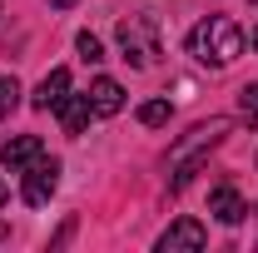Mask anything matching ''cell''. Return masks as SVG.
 <instances>
[{
    "label": "cell",
    "instance_id": "6da1fadb",
    "mask_svg": "<svg viewBox=\"0 0 258 253\" xmlns=\"http://www.w3.org/2000/svg\"><path fill=\"white\" fill-rule=\"evenodd\" d=\"M189 55L199 65H209V70H228V65L243 55V30H238V20H228V15L199 20L189 30Z\"/></svg>",
    "mask_w": 258,
    "mask_h": 253
},
{
    "label": "cell",
    "instance_id": "7a4b0ae2",
    "mask_svg": "<svg viewBox=\"0 0 258 253\" xmlns=\"http://www.w3.org/2000/svg\"><path fill=\"white\" fill-rule=\"evenodd\" d=\"M228 129H233V119H224V114H219V119H204V124H194L189 134H184V139L169 149V169H174L169 189L179 194L184 184H189V179H194V169L204 164V154H209V149H219V144L228 139Z\"/></svg>",
    "mask_w": 258,
    "mask_h": 253
},
{
    "label": "cell",
    "instance_id": "3957f363",
    "mask_svg": "<svg viewBox=\"0 0 258 253\" xmlns=\"http://www.w3.org/2000/svg\"><path fill=\"white\" fill-rule=\"evenodd\" d=\"M119 50H124V60L134 65V70H149V65L159 60V20L154 15H129V20H119Z\"/></svg>",
    "mask_w": 258,
    "mask_h": 253
},
{
    "label": "cell",
    "instance_id": "277c9868",
    "mask_svg": "<svg viewBox=\"0 0 258 253\" xmlns=\"http://www.w3.org/2000/svg\"><path fill=\"white\" fill-rule=\"evenodd\" d=\"M55 184H60V164L40 154L30 169H25V184H20V194H25V204H30V209H40V204H50Z\"/></svg>",
    "mask_w": 258,
    "mask_h": 253
},
{
    "label": "cell",
    "instance_id": "5b68a950",
    "mask_svg": "<svg viewBox=\"0 0 258 253\" xmlns=\"http://www.w3.org/2000/svg\"><path fill=\"white\" fill-rule=\"evenodd\" d=\"M209 243V228L199 219H179V223H169V233L159 238V253H179V248H189V253H199Z\"/></svg>",
    "mask_w": 258,
    "mask_h": 253
},
{
    "label": "cell",
    "instance_id": "8992f818",
    "mask_svg": "<svg viewBox=\"0 0 258 253\" xmlns=\"http://www.w3.org/2000/svg\"><path fill=\"white\" fill-rule=\"evenodd\" d=\"M209 214H214L219 223H228V228H233V223H243L248 204H243V194L233 189V184H219V189L209 194Z\"/></svg>",
    "mask_w": 258,
    "mask_h": 253
},
{
    "label": "cell",
    "instance_id": "52a82bcc",
    "mask_svg": "<svg viewBox=\"0 0 258 253\" xmlns=\"http://www.w3.org/2000/svg\"><path fill=\"white\" fill-rule=\"evenodd\" d=\"M40 154H45V144H40L35 134H15V139H5V149H0V164L15 174V169H30Z\"/></svg>",
    "mask_w": 258,
    "mask_h": 253
},
{
    "label": "cell",
    "instance_id": "ba28073f",
    "mask_svg": "<svg viewBox=\"0 0 258 253\" xmlns=\"http://www.w3.org/2000/svg\"><path fill=\"white\" fill-rule=\"evenodd\" d=\"M90 109H95V114H119V109H124V90H119V80L99 75L95 85H90Z\"/></svg>",
    "mask_w": 258,
    "mask_h": 253
},
{
    "label": "cell",
    "instance_id": "9c48e42d",
    "mask_svg": "<svg viewBox=\"0 0 258 253\" xmlns=\"http://www.w3.org/2000/svg\"><path fill=\"white\" fill-rule=\"evenodd\" d=\"M70 95V70H50L45 80H40V90H35V109H60V99Z\"/></svg>",
    "mask_w": 258,
    "mask_h": 253
},
{
    "label": "cell",
    "instance_id": "30bf717a",
    "mask_svg": "<svg viewBox=\"0 0 258 253\" xmlns=\"http://www.w3.org/2000/svg\"><path fill=\"white\" fill-rule=\"evenodd\" d=\"M90 95H64L60 99V124H64V134H85V124H90Z\"/></svg>",
    "mask_w": 258,
    "mask_h": 253
},
{
    "label": "cell",
    "instance_id": "8fae6325",
    "mask_svg": "<svg viewBox=\"0 0 258 253\" xmlns=\"http://www.w3.org/2000/svg\"><path fill=\"white\" fill-rule=\"evenodd\" d=\"M139 124H149V129L169 124V99H144L139 104Z\"/></svg>",
    "mask_w": 258,
    "mask_h": 253
},
{
    "label": "cell",
    "instance_id": "7c38bea8",
    "mask_svg": "<svg viewBox=\"0 0 258 253\" xmlns=\"http://www.w3.org/2000/svg\"><path fill=\"white\" fill-rule=\"evenodd\" d=\"M75 50H80V60H85V65H99V60H104V45H99V35H90V30L75 35Z\"/></svg>",
    "mask_w": 258,
    "mask_h": 253
},
{
    "label": "cell",
    "instance_id": "4fadbf2b",
    "mask_svg": "<svg viewBox=\"0 0 258 253\" xmlns=\"http://www.w3.org/2000/svg\"><path fill=\"white\" fill-rule=\"evenodd\" d=\"M15 104H20V85H15V75H0V119H10Z\"/></svg>",
    "mask_w": 258,
    "mask_h": 253
},
{
    "label": "cell",
    "instance_id": "5bb4252c",
    "mask_svg": "<svg viewBox=\"0 0 258 253\" xmlns=\"http://www.w3.org/2000/svg\"><path fill=\"white\" fill-rule=\"evenodd\" d=\"M238 114L258 129V85H243V90H238Z\"/></svg>",
    "mask_w": 258,
    "mask_h": 253
},
{
    "label": "cell",
    "instance_id": "9a60e30c",
    "mask_svg": "<svg viewBox=\"0 0 258 253\" xmlns=\"http://www.w3.org/2000/svg\"><path fill=\"white\" fill-rule=\"evenodd\" d=\"M50 5H60V10H70V5H80V0H50Z\"/></svg>",
    "mask_w": 258,
    "mask_h": 253
},
{
    "label": "cell",
    "instance_id": "2e32d148",
    "mask_svg": "<svg viewBox=\"0 0 258 253\" xmlns=\"http://www.w3.org/2000/svg\"><path fill=\"white\" fill-rule=\"evenodd\" d=\"M248 45H253V50H258V25H253V35H248Z\"/></svg>",
    "mask_w": 258,
    "mask_h": 253
},
{
    "label": "cell",
    "instance_id": "e0dca14e",
    "mask_svg": "<svg viewBox=\"0 0 258 253\" xmlns=\"http://www.w3.org/2000/svg\"><path fill=\"white\" fill-rule=\"evenodd\" d=\"M0 204H5V179H0Z\"/></svg>",
    "mask_w": 258,
    "mask_h": 253
}]
</instances>
